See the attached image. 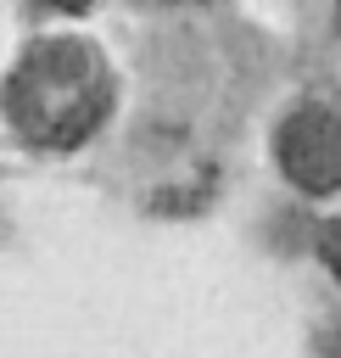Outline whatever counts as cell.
Instances as JSON below:
<instances>
[{
    "instance_id": "cell-1",
    "label": "cell",
    "mask_w": 341,
    "mask_h": 358,
    "mask_svg": "<svg viewBox=\"0 0 341 358\" xmlns=\"http://www.w3.org/2000/svg\"><path fill=\"white\" fill-rule=\"evenodd\" d=\"M106 106H112L106 73H101L95 50L78 39L34 45L17 62V73L6 78V112L39 145H78L84 134L101 129Z\"/></svg>"
},
{
    "instance_id": "cell-2",
    "label": "cell",
    "mask_w": 341,
    "mask_h": 358,
    "mask_svg": "<svg viewBox=\"0 0 341 358\" xmlns=\"http://www.w3.org/2000/svg\"><path fill=\"white\" fill-rule=\"evenodd\" d=\"M280 168L302 190H341V117L330 106H302L280 123Z\"/></svg>"
},
{
    "instance_id": "cell-3",
    "label": "cell",
    "mask_w": 341,
    "mask_h": 358,
    "mask_svg": "<svg viewBox=\"0 0 341 358\" xmlns=\"http://www.w3.org/2000/svg\"><path fill=\"white\" fill-rule=\"evenodd\" d=\"M319 257L335 268V280H341V218H330L324 229H319Z\"/></svg>"
}]
</instances>
